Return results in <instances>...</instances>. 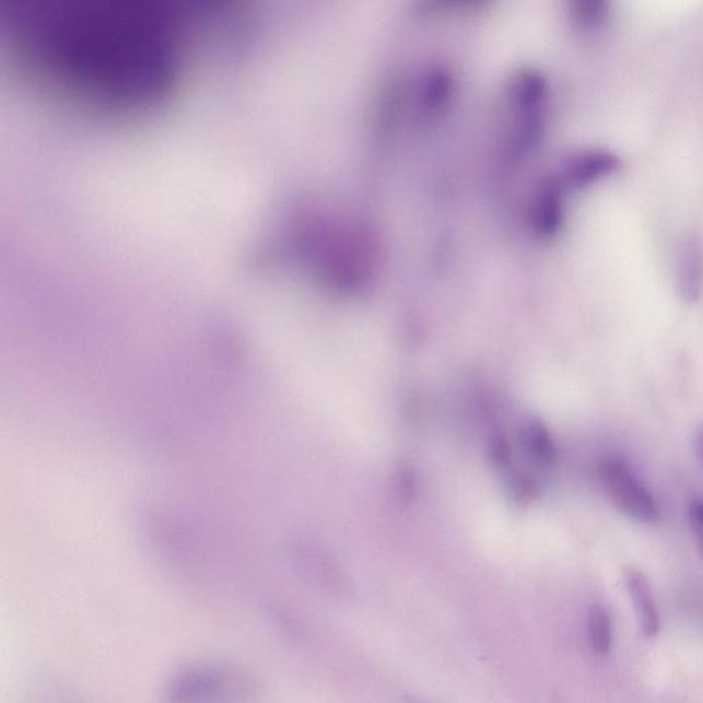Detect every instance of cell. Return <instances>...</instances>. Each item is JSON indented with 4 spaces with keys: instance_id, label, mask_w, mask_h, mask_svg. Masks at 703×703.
Listing matches in <instances>:
<instances>
[{
    "instance_id": "obj_1",
    "label": "cell",
    "mask_w": 703,
    "mask_h": 703,
    "mask_svg": "<svg viewBox=\"0 0 703 703\" xmlns=\"http://www.w3.org/2000/svg\"><path fill=\"white\" fill-rule=\"evenodd\" d=\"M8 26L31 78L94 109H149L184 68L179 14L164 0H13Z\"/></svg>"
},
{
    "instance_id": "obj_2",
    "label": "cell",
    "mask_w": 703,
    "mask_h": 703,
    "mask_svg": "<svg viewBox=\"0 0 703 703\" xmlns=\"http://www.w3.org/2000/svg\"><path fill=\"white\" fill-rule=\"evenodd\" d=\"M256 684L243 670L218 664L180 669L165 687L164 703H248Z\"/></svg>"
},
{
    "instance_id": "obj_3",
    "label": "cell",
    "mask_w": 703,
    "mask_h": 703,
    "mask_svg": "<svg viewBox=\"0 0 703 703\" xmlns=\"http://www.w3.org/2000/svg\"><path fill=\"white\" fill-rule=\"evenodd\" d=\"M598 477L606 496L620 513L641 524H652L658 518L656 499L643 484L625 460H600Z\"/></svg>"
},
{
    "instance_id": "obj_4",
    "label": "cell",
    "mask_w": 703,
    "mask_h": 703,
    "mask_svg": "<svg viewBox=\"0 0 703 703\" xmlns=\"http://www.w3.org/2000/svg\"><path fill=\"white\" fill-rule=\"evenodd\" d=\"M621 168L619 155L605 149L585 150L573 155L563 169V184L585 187L608 178Z\"/></svg>"
},
{
    "instance_id": "obj_5",
    "label": "cell",
    "mask_w": 703,
    "mask_h": 703,
    "mask_svg": "<svg viewBox=\"0 0 703 703\" xmlns=\"http://www.w3.org/2000/svg\"><path fill=\"white\" fill-rule=\"evenodd\" d=\"M676 288L687 304L700 302L703 289V249L701 241L690 235L680 245L678 267H676Z\"/></svg>"
},
{
    "instance_id": "obj_6",
    "label": "cell",
    "mask_w": 703,
    "mask_h": 703,
    "mask_svg": "<svg viewBox=\"0 0 703 703\" xmlns=\"http://www.w3.org/2000/svg\"><path fill=\"white\" fill-rule=\"evenodd\" d=\"M628 594H630L633 610H635L638 626L644 638L658 635L659 621L656 600H654L651 584L636 569H626L624 573Z\"/></svg>"
},
{
    "instance_id": "obj_7",
    "label": "cell",
    "mask_w": 703,
    "mask_h": 703,
    "mask_svg": "<svg viewBox=\"0 0 703 703\" xmlns=\"http://www.w3.org/2000/svg\"><path fill=\"white\" fill-rule=\"evenodd\" d=\"M535 230L543 237H554L563 223V198L560 185L550 184L543 187L536 197L532 209Z\"/></svg>"
},
{
    "instance_id": "obj_8",
    "label": "cell",
    "mask_w": 703,
    "mask_h": 703,
    "mask_svg": "<svg viewBox=\"0 0 703 703\" xmlns=\"http://www.w3.org/2000/svg\"><path fill=\"white\" fill-rule=\"evenodd\" d=\"M587 630L589 646L598 656H608L611 651V621L608 610L600 605H593L588 610Z\"/></svg>"
},
{
    "instance_id": "obj_9",
    "label": "cell",
    "mask_w": 703,
    "mask_h": 703,
    "mask_svg": "<svg viewBox=\"0 0 703 703\" xmlns=\"http://www.w3.org/2000/svg\"><path fill=\"white\" fill-rule=\"evenodd\" d=\"M572 14L579 25L595 28L608 17L609 3L605 0H577L572 4Z\"/></svg>"
},
{
    "instance_id": "obj_10",
    "label": "cell",
    "mask_w": 703,
    "mask_h": 703,
    "mask_svg": "<svg viewBox=\"0 0 703 703\" xmlns=\"http://www.w3.org/2000/svg\"><path fill=\"white\" fill-rule=\"evenodd\" d=\"M692 536H694L698 554L703 560V502H692L687 512Z\"/></svg>"
},
{
    "instance_id": "obj_11",
    "label": "cell",
    "mask_w": 703,
    "mask_h": 703,
    "mask_svg": "<svg viewBox=\"0 0 703 703\" xmlns=\"http://www.w3.org/2000/svg\"><path fill=\"white\" fill-rule=\"evenodd\" d=\"M694 447H695L696 458L698 460H700V464L703 466V427L701 429L700 432L696 433Z\"/></svg>"
},
{
    "instance_id": "obj_12",
    "label": "cell",
    "mask_w": 703,
    "mask_h": 703,
    "mask_svg": "<svg viewBox=\"0 0 703 703\" xmlns=\"http://www.w3.org/2000/svg\"><path fill=\"white\" fill-rule=\"evenodd\" d=\"M406 703H426L421 700H417V698H410V700H407Z\"/></svg>"
}]
</instances>
